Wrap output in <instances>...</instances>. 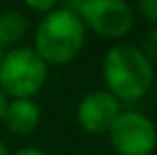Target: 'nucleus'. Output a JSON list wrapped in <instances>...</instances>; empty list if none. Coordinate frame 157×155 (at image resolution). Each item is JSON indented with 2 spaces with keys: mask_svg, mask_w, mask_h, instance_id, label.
Instances as JSON below:
<instances>
[{
  "mask_svg": "<svg viewBox=\"0 0 157 155\" xmlns=\"http://www.w3.org/2000/svg\"><path fill=\"white\" fill-rule=\"evenodd\" d=\"M104 81L115 100H141L153 88V66L133 44H117L104 58Z\"/></svg>",
  "mask_w": 157,
  "mask_h": 155,
  "instance_id": "1",
  "label": "nucleus"
},
{
  "mask_svg": "<svg viewBox=\"0 0 157 155\" xmlns=\"http://www.w3.org/2000/svg\"><path fill=\"white\" fill-rule=\"evenodd\" d=\"M86 42V26L68 8L50 10L36 32V54L46 64H68L80 54Z\"/></svg>",
  "mask_w": 157,
  "mask_h": 155,
  "instance_id": "2",
  "label": "nucleus"
},
{
  "mask_svg": "<svg viewBox=\"0 0 157 155\" xmlns=\"http://www.w3.org/2000/svg\"><path fill=\"white\" fill-rule=\"evenodd\" d=\"M46 78L48 64L32 48H14L0 60V89L14 100H30Z\"/></svg>",
  "mask_w": 157,
  "mask_h": 155,
  "instance_id": "3",
  "label": "nucleus"
},
{
  "mask_svg": "<svg viewBox=\"0 0 157 155\" xmlns=\"http://www.w3.org/2000/svg\"><path fill=\"white\" fill-rule=\"evenodd\" d=\"M107 133L117 155H153L157 147L155 123L139 112H121Z\"/></svg>",
  "mask_w": 157,
  "mask_h": 155,
  "instance_id": "4",
  "label": "nucleus"
},
{
  "mask_svg": "<svg viewBox=\"0 0 157 155\" xmlns=\"http://www.w3.org/2000/svg\"><path fill=\"white\" fill-rule=\"evenodd\" d=\"M76 14L104 38H121L133 28V10L123 0H82Z\"/></svg>",
  "mask_w": 157,
  "mask_h": 155,
  "instance_id": "5",
  "label": "nucleus"
},
{
  "mask_svg": "<svg viewBox=\"0 0 157 155\" xmlns=\"http://www.w3.org/2000/svg\"><path fill=\"white\" fill-rule=\"evenodd\" d=\"M119 113V101L109 92H92L78 105V123L84 131L101 135L109 131Z\"/></svg>",
  "mask_w": 157,
  "mask_h": 155,
  "instance_id": "6",
  "label": "nucleus"
},
{
  "mask_svg": "<svg viewBox=\"0 0 157 155\" xmlns=\"http://www.w3.org/2000/svg\"><path fill=\"white\" fill-rule=\"evenodd\" d=\"M2 121L16 135H28L40 123V109L32 100H12L6 104Z\"/></svg>",
  "mask_w": 157,
  "mask_h": 155,
  "instance_id": "7",
  "label": "nucleus"
},
{
  "mask_svg": "<svg viewBox=\"0 0 157 155\" xmlns=\"http://www.w3.org/2000/svg\"><path fill=\"white\" fill-rule=\"evenodd\" d=\"M28 30V22L20 12H4L0 14V46H12L24 38Z\"/></svg>",
  "mask_w": 157,
  "mask_h": 155,
  "instance_id": "8",
  "label": "nucleus"
},
{
  "mask_svg": "<svg viewBox=\"0 0 157 155\" xmlns=\"http://www.w3.org/2000/svg\"><path fill=\"white\" fill-rule=\"evenodd\" d=\"M139 50L145 54L147 60H157V26L153 30L145 32L143 36V42H141V48Z\"/></svg>",
  "mask_w": 157,
  "mask_h": 155,
  "instance_id": "9",
  "label": "nucleus"
},
{
  "mask_svg": "<svg viewBox=\"0 0 157 155\" xmlns=\"http://www.w3.org/2000/svg\"><path fill=\"white\" fill-rule=\"evenodd\" d=\"M137 10L149 24L157 26V0H137Z\"/></svg>",
  "mask_w": 157,
  "mask_h": 155,
  "instance_id": "10",
  "label": "nucleus"
},
{
  "mask_svg": "<svg viewBox=\"0 0 157 155\" xmlns=\"http://www.w3.org/2000/svg\"><path fill=\"white\" fill-rule=\"evenodd\" d=\"M58 0H24L26 6H30L32 10H38V12H50L54 10Z\"/></svg>",
  "mask_w": 157,
  "mask_h": 155,
  "instance_id": "11",
  "label": "nucleus"
},
{
  "mask_svg": "<svg viewBox=\"0 0 157 155\" xmlns=\"http://www.w3.org/2000/svg\"><path fill=\"white\" fill-rule=\"evenodd\" d=\"M14 155H46V153L40 151V149H36V147H22V149H18Z\"/></svg>",
  "mask_w": 157,
  "mask_h": 155,
  "instance_id": "12",
  "label": "nucleus"
},
{
  "mask_svg": "<svg viewBox=\"0 0 157 155\" xmlns=\"http://www.w3.org/2000/svg\"><path fill=\"white\" fill-rule=\"evenodd\" d=\"M6 104H8V100H6V93L0 89V119H2V115H4V109H6Z\"/></svg>",
  "mask_w": 157,
  "mask_h": 155,
  "instance_id": "13",
  "label": "nucleus"
},
{
  "mask_svg": "<svg viewBox=\"0 0 157 155\" xmlns=\"http://www.w3.org/2000/svg\"><path fill=\"white\" fill-rule=\"evenodd\" d=\"M0 155H10V153H8V149H6V145H4L2 141H0Z\"/></svg>",
  "mask_w": 157,
  "mask_h": 155,
  "instance_id": "14",
  "label": "nucleus"
},
{
  "mask_svg": "<svg viewBox=\"0 0 157 155\" xmlns=\"http://www.w3.org/2000/svg\"><path fill=\"white\" fill-rule=\"evenodd\" d=\"M155 101H157V84H155Z\"/></svg>",
  "mask_w": 157,
  "mask_h": 155,
  "instance_id": "15",
  "label": "nucleus"
},
{
  "mask_svg": "<svg viewBox=\"0 0 157 155\" xmlns=\"http://www.w3.org/2000/svg\"><path fill=\"white\" fill-rule=\"evenodd\" d=\"M0 60H2V46H0Z\"/></svg>",
  "mask_w": 157,
  "mask_h": 155,
  "instance_id": "16",
  "label": "nucleus"
}]
</instances>
